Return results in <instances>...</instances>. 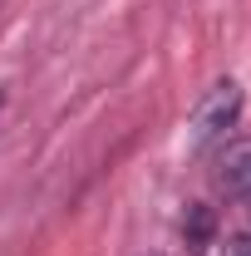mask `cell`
I'll use <instances>...</instances> for the list:
<instances>
[{
  "mask_svg": "<svg viewBox=\"0 0 251 256\" xmlns=\"http://www.w3.org/2000/svg\"><path fill=\"white\" fill-rule=\"evenodd\" d=\"M242 108H246V94L236 79H217L207 84L202 98L192 104V118H188V148L192 153H212L232 138V128L242 124Z\"/></svg>",
  "mask_w": 251,
  "mask_h": 256,
  "instance_id": "6da1fadb",
  "label": "cell"
},
{
  "mask_svg": "<svg viewBox=\"0 0 251 256\" xmlns=\"http://www.w3.org/2000/svg\"><path fill=\"white\" fill-rule=\"evenodd\" d=\"M217 188L226 197H246L251 192V138H236V143H222V158H217Z\"/></svg>",
  "mask_w": 251,
  "mask_h": 256,
  "instance_id": "7a4b0ae2",
  "label": "cell"
},
{
  "mask_svg": "<svg viewBox=\"0 0 251 256\" xmlns=\"http://www.w3.org/2000/svg\"><path fill=\"white\" fill-rule=\"evenodd\" d=\"M182 236H188L192 252H207V246H212V236H217V212H212L207 202H192L188 217H182Z\"/></svg>",
  "mask_w": 251,
  "mask_h": 256,
  "instance_id": "3957f363",
  "label": "cell"
},
{
  "mask_svg": "<svg viewBox=\"0 0 251 256\" xmlns=\"http://www.w3.org/2000/svg\"><path fill=\"white\" fill-rule=\"evenodd\" d=\"M222 256H251V232H242V236H232V242L222 246Z\"/></svg>",
  "mask_w": 251,
  "mask_h": 256,
  "instance_id": "277c9868",
  "label": "cell"
},
{
  "mask_svg": "<svg viewBox=\"0 0 251 256\" xmlns=\"http://www.w3.org/2000/svg\"><path fill=\"white\" fill-rule=\"evenodd\" d=\"M242 207H246V217H251V192H246V197H242Z\"/></svg>",
  "mask_w": 251,
  "mask_h": 256,
  "instance_id": "5b68a950",
  "label": "cell"
},
{
  "mask_svg": "<svg viewBox=\"0 0 251 256\" xmlns=\"http://www.w3.org/2000/svg\"><path fill=\"white\" fill-rule=\"evenodd\" d=\"M0 104H5V94H0Z\"/></svg>",
  "mask_w": 251,
  "mask_h": 256,
  "instance_id": "8992f818",
  "label": "cell"
}]
</instances>
